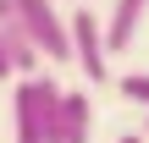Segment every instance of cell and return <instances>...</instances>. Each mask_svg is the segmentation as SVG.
<instances>
[{"label": "cell", "mask_w": 149, "mask_h": 143, "mask_svg": "<svg viewBox=\"0 0 149 143\" xmlns=\"http://www.w3.org/2000/svg\"><path fill=\"white\" fill-rule=\"evenodd\" d=\"M0 50H6V61H11V72L17 77H33L39 72V50H33V39L22 33V22L11 17V22H0Z\"/></svg>", "instance_id": "obj_6"}, {"label": "cell", "mask_w": 149, "mask_h": 143, "mask_svg": "<svg viewBox=\"0 0 149 143\" xmlns=\"http://www.w3.org/2000/svg\"><path fill=\"white\" fill-rule=\"evenodd\" d=\"M66 33H72V66L88 77V83H105L111 77V50H105V22L88 11V6H77L72 11V22H66Z\"/></svg>", "instance_id": "obj_3"}, {"label": "cell", "mask_w": 149, "mask_h": 143, "mask_svg": "<svg viewBox=\"0 0 149 143\" xmlns=\"http://www.w3.org/2000/svg\"><path fill=\"white\" fill-rule=\"evenodd\" d=\"M144 11H149V0H116V6H111V17H105V50H111V55L133 50Z\"/></svg>", "instance_id": "obj_4"}, {"label": "cell", "mask_w": 149, "mask_h": 143, "mask_svg": "<svg viewBox=\"0 0 149 143\" xmlns=\"http://www.w3.org/2000/svg\"><path fill=\"white\" fill-rule=\"evenodd\" d=\"M55 127H61V143H88V132H94V99H88L83 88H66Z\"/></svg>", "instance_id": "obj_5"}, {"label": "cell", "mask_w": 149, "mask_h": 143, "mask_svg": "<svg viewBox=\"0 0 149 143\" xmlns=\"http://www.w3.org/2000/svg\"><path fill=\"white\" fill-rule=\"evenodd\" d=\"M61 83L50 72H33L11 88V143H61Z\"/></svg>", "instance_id": "obj_1"}, {"label": "cell", "mask_w": 149, "mask_h": 143, "mask_svg": "<svg viewBox=\"0 0 149 143\" xmlns=\"http://www.w3.org/2000/svg\"><path fill=\"white\" fill-rule=\"evenodd\" d=\"M6 77H17V72H11V61H6V50H0V83H6Z\"/></svg>", "instance_id": "obj_8"}, {"label": "cell", "mask_w": 149, "mask_h": 143, "mask_svg": "<svg viewBox=\"0 0 149 143\" xmlns=\"http://www.w3.org/2000/svg\"><path fill=\"white\" fill-rule=\"evenodd\" d=\"M116 143H144V138H138V132H127V138H116Z\"/></svg>", "instance_id": "obj_9"}, {"label": "cell", "mask_w": 149, "mask_h": 143, "mask_svg": "<svg viewBox=\"0 0 149 143\" xmlns=\"http://www.w3.org/2000/svg\"><path fill=\"white\" fill-rule=\"evenodd\" d=\"M116 88H122V99H127V105H144V110H149V72H122V77H116Z\"/></svg>", "instance_id": "obj_7"}, {"label": "cell", "mask_w": 149, "mask_h": 143, "mask_svg": "<svg viewBox=\"0 0 149 143\" xmlns=\"http://www.w3.org/2000/svg\"><path fill=\"white\" fill-rule=\"evenodd\" d=\"M17 22L33 39L39 61H55V66L72 61V33H66V17L55 11V0H17Z\"/></svg>", "instance_id": "obj_2"}, {"label": "cell", "mask_w": 149, "mask_h": 143, "mask_svg": "<svg viewBox=\"0 0 149 143\" xmlns=\"http://www.w3.org/2000/svg\"><path fill=\"white\" fill-rule=\"evenodd\" d=\"M144 138H149V116H144Z\"/></svg>", "instance_id": "obj_10"}]
</instances>
